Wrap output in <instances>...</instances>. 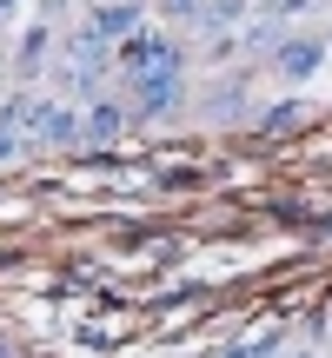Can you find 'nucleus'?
<instances>
[{
  "label": "nucleus",
  "mask_w": 332,
  "mask_h": 358,
  "mask_svg": "<svg viewBox=\"0 0 332 358\" xmlns=\"http://www.w3.org/2000/svg\"><path fill=\"white\" fill-rule=\"evenodd\" d=\"M279 66H286L293 80H299V73H312V66H319V47H312V40H299V47H286V53H279Z\"/></svg>",
  "instance_id": "obj_3"
},
{
  "label": "nucleus",
  "mask_w": 332,
  "mask_h": 358,
  "mask_svg": "<svg viewBox=\"0 0 332 358\" xmlns=\"http://www.w3.org/2000/svg\"><path fill=\"white\" fill-rule=\"evenodd\" d=\"M166 7H173V13H193V7H200V0H166Z\"/></svg>",
  "instance_id": "obj_5"
},
{
  "label": "nucleus",
  "mask_w": 332,
  "mask_h": 358,
  "mask_svg": "<svg viewBox=\"0 0 332 358\" xmlns=\"http://www.w3.org/2000/svg\"><path fill=\"white\" fill-rule=\"evenodd\" d=\"M20 127H34V140H74L80 113H67V106H53V100H20Z\"/></svg>",
  "instance_id": "obj_2"
},
{
  "label": "nucleus",
  "mask_w": 332,
  "mask_h": 358,
  "mask_svg": "<svg viewBox=\"0 0 332 358\" xmlns=\"http://www.w3.org/2000/svg\"><path fill=\"white\" fill-rule=\"evenodd\" d=\"M13 7H20V0H0V13H13Z\"/></svg>",
  "instance_id": "obj_6"
},
{
  "label": "nucleus",
  "mask_w": 332,
  "mask_h": 358,
  "mask_svg": "<svg viewBox=\"0 0 332 358\" xmlns=\"http://www.w3.org/2000/svg\"><path fill=\"white\" fill-rule=\"evenodd\" d=\"M179 100V47L173 53H160L153 66H146V73H133V113H166V106Z\"/></svg>",
  "instance_id": "obj_1"
},
{
  "label": "nucleus",
  "mask_w": 332,
  "mask_h": 358,
  "mask_svg": "<svg viewBox=\"0 0 332 358\" xmlns=\"http://www.w3.org/2000/svg\"><path fill=\"white\" fill-rule=\"evenodd\" d=\"M120 120H127L120 106H93V113L80 120V127H87V133H120Z\"/></svg>",
  "instance_id": "obj_4"
}]
</instances>
